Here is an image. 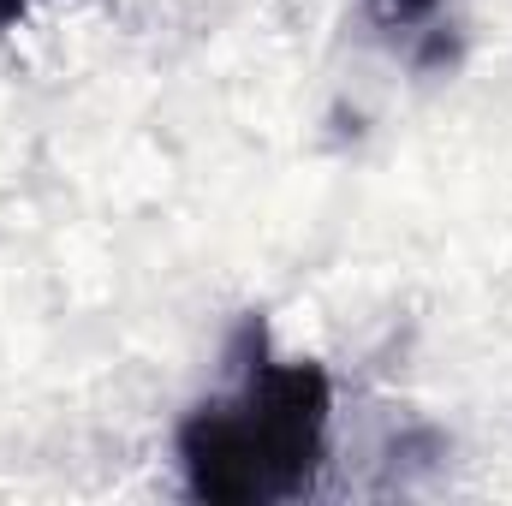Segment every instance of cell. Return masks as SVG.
I'll return each mask as SVG.
<instances>
[{"label": "cell", "mask_w": 512, "mask_h": 506, "mask_svg": "<svg viewBox=\"0 0 512 506\" xmlns=\"http://www.w3.org/2000/svg\"><path fill=\"white\" fill-rule=\"evenodd\" d=\"M370 18L393 36H441V0H370Z\"/></svg>", "instance_id": "2"}, {"label": "cell", "mask_w": 512, "mask_h": 506, "mask_svg": "<svg viewBox=\"0 0 512 506\" xmlns=\"http://www.w3.org/2000/svg\"><path fill=\"white\" fill-rule=\"evenodd\" d=\"M334 376L316 358H280L268 322L245 316L227 352V387L179 423V471L197 501L280 506L304 501L328 465Z\"/></svg>", "instance_id": "1"}, {"label": "cell", "mask_w": 512, "mask_h": 506, "mask_svg": "<svg viewBox=\"0 0 512 506\" xmlns=\"http://www.w3.org/2000/svg\"><path fill=\"white\" fill-rule=\"evenodd\" d=\"M42 0H0V30H12V24H24L30 12H36Z\"/></svg>", "instance_id": "3"}]
</instances>
